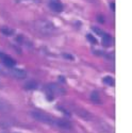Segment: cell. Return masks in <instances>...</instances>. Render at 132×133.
I'll return each mask as SVG.
<instances>
[{"label": "cell", "instance_id": "obj_1", "mask_svg": "<svg viewBox=\"0 0 132 133\" xmlns=\"http://www.w3.org/2000/svg\"><path fill=\"white\" fill-rule=\"evenodd\" d=\"M46 88V94H47V98L49 101L53 100V96H63L65 95V90L63 87H61L59 84L56 83H50L47 84L45 86Z\"/></svg>", "mask_w": 132, "mask_h": 133}, {"label": "cell", "instance_id": "obj_2", "mask_svg": "<svg viewBox=\"0 0 132 133\" xmlns=\"http://www.w3.org/2000/svg\"><path fill=\"white\" fill-rule=\"evenodd\" d=\"M36 28L37 30L43 33V34L46 35H50L56 31V28H54L53 24L51 21H46V20H39L36 23Z\"/></svg>", "mask_w": 132, "mask_h": 133}, {"label": "cell", "instance_id": "obj_3", "mask_svg": "<svg viewBox=\"0 0 132 133\" xmlns=\"http://www.w3.org/2000/svg\"><path fill=\"white\" fill-rule=\"evenodd\" d=\"M30 114H31V116L33 118L41 121V123H45V124H48V125H54L56 124V120H54L51 116H49V115H47L45 113L38 112V111H32Z\"/></svg>", "mask_w": 132, "mask_h": 133}, {"label": "cell", "instance_id": "obj_4", "mask_svg": "<svg viewBox=\"0 0 132 133\" xmlns=\"http://www.w3.org/2000/svg\"><path fill=\"white\" fill-rule=\"evenodd\" d=\"M0 59H1L2 63L6 66V67H9V68H13L14 66L16 65V61H15V60H13L11 57H9V55L4 54V53H2V55L0 57Z\"/></svg>", "mask_w": 132, "mask_h": 133}, {"label": "cell", "instance_id": "obj_5", "mask_svg": "<svg viewBox=\"0 0 132 133\" xmlns=\"http://www.w3.org/2000/svg\"><path fill=\"white\" fill-rule=\"evenodd\" d=\"M49 8L54 11V12H62L63 11V4L62 2H60L59 0H51V1H49Z\"/></svg>", "mask_w": 132, "mask_h": 133}, {"label": "cell", "instance_id": "obj_6", "mask_svg": "<svg viewBox=\"0 0 132 133\" xmlns=\"http://www.w3.org/2000/svg\"><path fill=\"white\" fill-rule=\"evenodd\" d=\"M10 74L12 76H14V77H16V78H18V79H24L27 77L26 72L24 70H21V69H11Z\"/></svg>", "mask_w": 132, "mask_h": 133}, {"label": "cell", "instance_id": "obj_7", "mask_svg": "<svg viewBox=\"0 0 132 133\" xmlns=\"http://www.w3.org/2000/svg\"><path fill=\"white\" fill-rule=\"evenodd\" d=\"M37 83L36 82H34V81H29V82H27L26 84H25V88L26 90H28V91H33V90H36L37 88Z\"/></svg>", "mask_w": 132, "mask_h": 133}, {"label": "cell", "instance_id": "obj_8", "mask_svg": "<svg viewBox=\"0 0 132 133\" xmlns=\"http://www.w3.org/2000/svg\"><path fill=\"white\" fill-rule=\"evenodd\" d=\"M102 39H103V43L105 44V45H110V44H112L113 39H112V36L110 34H107V33H102Z\"/></svg>", "mask_w": 132, "mask_h": 133}, {"label": "cell", "instance_id": "obj_9", "mask_svg": "<svg viewBox=\"0 0 132 133\" xmlns=\"http://www.w3.org/2000/svg\"><path fill=\"white\" fill-rule=\"evenodd\" d=\"M56 124L59 126V127H62V128H66V129H69L71 126L70 124L68 123V121H66V120H63V119H60L58 121H56Z\"/></svg>", "mask_w": 132, "mask_h": 133}, {"label": "cell", "instance_id": "obj_10", "mask_svg": "<svg viewBox=\"0 0 132 133\" xmlns=\"http://www.w3.org/2000/svg\"><path fill=\"white\" fill-rule=\"evenodd\" d=\"M91 98H92V101H93V102H95V103H100V97H99V94H98L96 91L92 93Z\"/></svg>", "mask_w": 132, "mask_h": 133}, {"label": "cell", "instance_id": "obj_11", "mask_svg": "<svg viewBox=\"0 0 132 133\" xmlns=\"http://www.w3.org/2000/svg\"><path fill=\"white\" fill-rule=\"evenodd\" d=\"M10 110L9 105L2 100V99H0V112H8Z\"/></svg>", "mask_w": 132, "mask_h": 133}, {"label": "cell", "instance_id": "obj_12", "mask_svg": "<svg viewBox=\"0 0 132 133\" xmlns=\"http://www.w3.org/2000/svg\"><path fill=\"white\" fill-rule=\"evenodd\" d=\"M103 82L107 84V85H110V86H114V79L112 78V77L110 76H107L103 78Z\"/></svg>", "mask_w": 132, "mask_h": 133}, {"label": "cell", "instance_id": "obj_13", "mask_svg": "<svg viewBox=\"0 0 132 133\" xmlns=\"http://www.w3.org/2000/svg\"><path fill=\"white\" fill-rule=\"evenodd\" d=\"M0 31H1L2 34L6 35V36H11V35L13 34V30H11V29H9V28H6V27L1 28V29H0Z\"/></svg>", "mask_w": 132, "mask_h": 133}, {"label": "cell", "instance_id": "obj_14", "mask_svg": "<svg viewBox=\"0 0 132 133\" xmlns=\"http://www.w3.org/2000/svg\"><path fill=\"white\" fill-rule=\"evenodd\" d=\"M86 37L89 38V41H90L91 43H93V44H97V39H96L92 34H87V35H86Z\"/></svg>", "mask_w": 132, "mask_h": 133}, {"label": "cell", "instance_id": "obj_15", "mask_svg": "<svg viewBox=\"0 0 132 133\" xmlns=\"http://www.w3.org/2000/svg\"><path fill=\"white\" fill-rule=\"evenodd\" d=\"M97 19H98L99 23H101V24L104 23V18H103V16H101V15H98V16H97Z\"/></svg>", "mask_w": 132, "mask_h": 133}, {"label": "cell", "instance_id": "obj_16", "mask_svg": "<svg viewBox=\"0 0 132 133\" xmlns=\"http://www.w3.org/2000/svg\"><path fill=\"white\" fill-rule=\"evenodd\" d=\"M63 55H64V58H65V59H69V60H74V58H72V55H70V54H66V53H64Z\"/></svg>", "mask_w": 132, "mask_h": 133}, {"label": "cell", "instance_id": "obj_17", "mask_svg": "<svg viewBox=\"0 0 132 133\" xmlns=\"http://www.w3.org/2000/svg\"><path fill=\"white\" fill-rule=\"evenodd\" d=\"M110 5H111V9H112V10H113V11H114V10H115V6H114V5H115V4H114V2H111V4H110Z\"/></svg>", "mask_w": 132, "mask_h": 133}, {"label": "cell", "instance_id": "obj_18", "mask_svg": "<svg viewBox=\"0 0 132 133\" xmlns=\"http://www.w3.org/2000/svg\"><path fill=\"white\" fill-rule=\"evenodd\" d=\"M59 79H60V80L62 81V83H64V82H65V79L63 78V77H60V78H59Z\"/></svg>", "mask_w": 132, "mask_h": 133}, {"label": "cell", "instance_id": "obj_19", "mask_svg": "<svg viewBox=\"0 0 132 133\" xmlns=\"http://www.w3.org/2000/svg\"><path fill=\"white\" fill-rule=\"evenodd\" d=\"M1 55H2V52H0V57H1Z\"/></svg>", "mask_w": 132, "mask_h": 133}]
</instances>
